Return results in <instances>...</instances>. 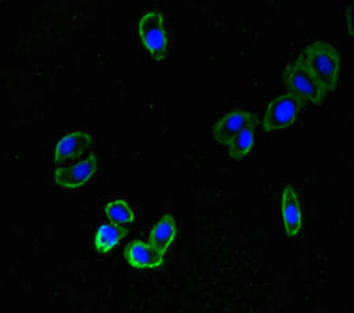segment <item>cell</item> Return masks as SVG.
<instances>
[{"instance_id": "1", "label": "cell", "mask_w": 354, "mask_h": 313, "mask_svg": "<svg viewBox=\"0 0 354 313\" xmlns=\"http://www.w3.org/2000/svg\"><path fill=\"white\" fill-rule=\"evenodd\" d=\"M300 60L311 70L326 94L334 93L341 73V57L338 50L326 41H317L308 45Z\"/></svg>"}, {"instance_id": "2", "label": "cell", "mask_w": 354, "mask_h": 313, "mask_svg": "<svg viewBox=\"0 0 354 313\" xmlns=\"http://www.w3.org/2000/svg\"><path fill=\"white\" fill-rule=\"evenodd\" d=\"M283 77V84L289 90V94L295 95L300 102L314 106L323 104L326 97L324 90L300 59L285 67Z\"/></svg>"}, {"instance_id": "3", "label": "cell", "mask_w": 354, "mask_h": 313, "mask_svg": "<svg viewBox=\"0 0 354 313\" xmlns=\"http://www.w3.org/2000/svg\"><path fill=\"white\" fill-rule=\"evenodd\" d=\"M142 44L155 61H163L169 56V35L165 19L159 11H148L139 21Z\"/></svg>"}, {"instance_id": "4", "label": "cell", "mask_w": 354, "mask_h": 313, "mask_svg": "<svg viewBox=\"0 0 354 313\" xmlns=\"http://www.w3.org/2000/svg\"><path fill=\"white\" fill-rule=\"evenodd\" d=\"M300 101L292 94H283L268 104L265 117L262 120V128L266 132L280 131L289 128L297 120L300 111Z\"/></svg>"}, {"instance_id": "5", "label": "cell", "mask_w": 354, "mask_h": 313, "mask_svg": "<svg viewBox=\"0 0 354 313\" xmlns=\"http://www.w3.org/2000/svg\"><path fill=\"white\" fill-rule=\"evenodd\" d=\"M98 170V160L94 153L70 167H59L55 173L57 184L66 189H79L86 184Z\"/></svg>"}, {"instance_id": "6", "label": "cell", "mask_w": 354, "mask_h": 313, "mask_svg": "<svg viewBox=\"0 0 354 313\" xmlns=\"http://www.w3.org/2000/svg\"><path fill=\"white\" fill-rule=\"evenodd\" d=\"M258 120L255 114L246 110H232L220 118L213 126V137L221 144L227 145L231 139L239 133L250 124H257Z\"/></svg>"}, {"instance_id": "7", "label": "cell", "mask_w": 354, "mask_h": 313, "mask_svg": "<svg viewBox=\"0 0 354 313\" xmlns=\"http://www.w3.org/2000/svg\"><path fill=\"white\" fill-rule=\"evenodd\" d=\"M124 258L135 269H158L163 265L165 252L152 244L133 240L125 247Z\"/></svg>"}, {"instance_id": "8", "label": "cell", "mask_w": 354, "mask_h": 313, "mask_svg": "<svg viewBox=\"0 0 354 313\" xmlns=\"http://www.w3.org/2000/svg\"><path fill=\"white\" fill-rule=\"evenodd\" d=\"M93 144L91 136L84 132H71L57 141L55 148L56 164H63L83 155Z\"/></svg>"}, {"instance_id": "9", "label": "cell", "mask_w": 354, "mask_h": 313, "mask_svg": "<svg viewBox=\"0 0 354 313\" xmlns=\"http://www.w3.org/2000/svg\"><path fill=\"white\" fill-rule=\"evenodd\" d=\"M281 214H283V228L288 236H297L303 227V217L299 196L292 186L283 189L281 200Z\"/></svg>"}, {"instance_id": "10", "label": "cell", "mask_w": 354, "mask_h": 313, "mask_svg": "<svg viewBox=\"0 0 354 313\" xmlns=\"http://www.w3.org/2000/svg\"><path fill=\"white\" fill-rule=\"evenodd\" d=\"M177 236V225L173 216L166 214L163 216L159 222L152 228L149 234L148 243L152 244L158 249L166 254V251L171 247Z\"/></svg>"}, {"instance_id": "11", "label": "cell", "mask_w": 354, "mask_h": 313, "mask_svg": "<svg viewBox=\"0 0 354 313\" xmlns=\"http://www.w3.org/2000/svg\"><path fill=\"white\" fill-rule=\"evenodd\" d=\"M127 229L122 225L111 224H102L94 236V245L100 254H106L111 251L114 247L125 238Z\"/></svg>"}, {"instance_id": "12", "label": "cell", "mask_w": 354, "mask_h": 313, "mask_svg": "<svg viewBox=\"0 0 354 313\" xmlns=\"http://www.w3.org/2000/svg\"><path fill=\"white\" fill-rule=\"evenodd\" d=\"M255 125L250 124L246 128H243L239 133H236L231 141L227 144L230 158L234 160H242L246 158L251 148L254 146L255 141Z\"/></svg>"}, {"instance_id": "13", "label": "cell", "mask_w": 354, "mask_h": 313, "mask_svg": "<svg viewBox=\"0 0 354 313\" xmlns=\"http://www.w3.org/2000/svg\"><path fill=\"white\" fill-rule=\"evenodd\" d=\"M105 211L107 218L117 225H125L135 221V213L125 200H115L109 202Z\"/></svg>"}]
</instances>
